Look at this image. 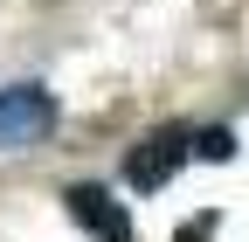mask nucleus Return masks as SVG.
Segmentation results:
<instances>
[{
    "mask_svg": "<svg viewBox=\"0 0 249 242\" xmlns=\"http://www.w3.org/2000/svg\"><path fill=\"white\" fill-rule=\"evenodd\" d=\"M187 159H194V132L187 125H160V132H145L132 153H124V187L132 194H160Z\"/></svg>",
    "mask_w": 249,
    "mask_h": 242,
    "instance_id": "nucleus-1",
    "label": "nucleus"
},
{
    "mask_svg": "<svg viewBox=\"0 0 249 242\" xmlns=\"http://www.w3.org/2000/svg\"><path fill=\"white\" fill-rule=\"evenodd\" d=\"M55 132V97L42 83H7L0 90V153H28Z\"/></svg>",
    "mask_w": 249,
    "mask_h": 242,
    "instance_id": "nucleus-2",
    "label": "nucleus"
},
{
    "mask_svg": "<svg viewBox=\"0 0 249 242\" xmlns=\"http://www.w3.org/2000/svg\"><path fill=\"white\" fill-rule=\"evenodd\" d=\"M62 207H70V222L90 235V242H139L132 235V215H124V201L97 180H76V187H62Z\"/></svg>",
    "mask_w": 249,
    "mask_h": 242,
    "instance_id": "nucleus-3",
    "label": "nucleus"
},
{
    "mask_svg": "<svg viewBox=\"0 0 249 242\" xmlns=\"http://www.w3.org/2000/svg\"><path fill=\"white\" fill-rule=\"evenodd\" d=\"M194 159H214V166H222V159H235V132H229V125L194 132Z\"/></svg>",
    "mask_w": 249,
    "mask_h": 242,
    "instance_id": "nucleus-4",
    "label": "nucleus"
},
{
    "mask_svg": "<svg viewBox=\"0 0 249 242\" xmlns=\"http://www.w3.org/2000/svg\"><path fill=\"white\" fill-rule=\"evenodd\" d=\"M214 228H222V215H214V207H208V215H194V222H187L173 242H214Z\"/></svg>",
    "mask_w": 249,
    "mask_h": 242,
    "instance_id": "nucleus-5",
    "label": "nucleus"
}]
</instances>
